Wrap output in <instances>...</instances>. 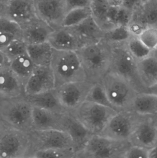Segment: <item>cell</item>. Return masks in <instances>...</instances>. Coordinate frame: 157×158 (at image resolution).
Returning a JSON list of instances; mask_svg holds the SVG:
<instances>
[{
    "mask_svg": "<svg viewBox=\"0 0 157 158\" xmlns=\"http://www.w3.org/2000/svg\"><path fill=\"white\" fill-rule=\"evenodd\" d=\"M85 74L87 81L100 82L108 73L112 57V46L102 40L86 45L76 51Z\"/></svg>",
    "mask_w": 157,
    "mask_h": 158,
    "instance_id": "obj_1",
    "label": "cell"
},
{
    "mask_svg": "<svg viewBox=\"0 0 157 158\" xmlns=\"http://www.w3.org/2000/svg\"><path fill=\"white\" fill-rule=\"evenodd\" d=\"M50 66L54 76L55 87L86 80L81 61L75 51L53 49Z\"/></svg>",
    "mask_w": 157,
    "mask_h": 158,
    "instance_id": "obj_2",
    "label": "cell"
},
{
    "mask_svg": "<svg viewBox=\"0 0 157 158\" xmlns=\"http://www.w3.org/2000/svg\"><path fill=\"white\" fill-rule=\"evenodd\" d=\"M113 109L117 112L132 110L135 98L139 93L129 81L109 72L101 81Z\"/></svg>",
    "mask_w": 157,
    "mask_h": 158,
    "instance_id": "obj_3",
    "label": "cell"
},
{
    "mask_svg": "<svg viewBox=\"0 0 157 158\" xmlns=\"http://www.w3.org/2000/svg\"><path fill=\"white\" fill-rule=\"evenodd\" d=\"M33 106L25 96L0 98L1 121L20 131L33 130Z\"/></svg>",
    "mask_w": 157,
    "mask_h": 158,
    "instance_id": "obj_4",
    "label": "cell"
},
{
    "mask_svg": "<svg viewBox=\"0 0 157 158\" xmlns=\"http://www.w3.org/2000/svg\"><path fill=\"white\" fill-rule=\"evenodd\" d=\"M117 112L112 108L85 101L71 113L93 134L100 135Z\"/></svg>",
    "mask_w": 157,
    "mask_h": 158,
    "instance_id": "obj_5",
    "label": "cell"
},
{
    "mask_svg": "<svg viewBox=\"0 0 157 158\" xmlns=\"http://www.w3.org/2000/svg\"><path fill=\"white\" fill-rule=\"evenodd\" d=\"M125 43L111 44L112 57L109 72L129 81L139 93H144L145 88L140 81L137 72V62L128 52Z\"/></svg>",
    "mask_w": 157,
    "mask_h": 158,
    "instance_id": "obj_6",
    "label": "cell"
},
{
    "mask_svg": "<svg viewBox=\"0 0 157 158\" xmlns=\"http://www.w3.org/2000/svg\"><path fill=\"white\" fill-rule=\"evenodd\" d=\"M144 116L133 110L117 112L100 135L120 142L129 140Z\"/></svg>",
    "mask_w": 157,
    "mask_h": 158,
    "instance_id": "obj_7",
    "label": "cell"
},
{
    "mask_svg": "<svg viewBox=\"0 0 157 158\" xmlns=\"http://www.w3.org/2000/svg\"><path fill=\"white\" fill-rule=\"evenodd\" d=\"M94 83L87 80L65 84L54 88V92L65 109L72 112L86 101Z\"/></svg>",
    "mask_w": 157,
    "mask_h": 158,
    "instance_id": "obj_8",
    "label": "cell"
},
{
    "mask_svg": "<svg viewBox=\"0 0 157 158\" xmlns=\"http://www.w3.org/2000/svg\"><path fill=\"white\" fill-rule=\"evenodd\" d=\"M37 16L53 29L61 27L67 13L64 0H33Z\"/></svg>",
    "mask_w": 157,
    "mask_h": 158,
    "instance_id": "obj_9",
    "label": "cell"
},
{
    "mask_svg": "<svg viewBox=\"0 0 157 158\" xmlns=\"http://www.w3.org/2000/svg\"><path fill=\"white\" fill-rule=\"evenodd\" d=\"M132 146L150 150L157 145V115H145L129 139Z\"/></svg>",
    "mask_w": 157,
    "mask_h": 158,
    "instance_id": "obj_10",
    "label": "cell"
},
{
    "mask_svg": "<svg viewBox=\"0 0 157 158\" xmlns=\"http://www.w3.org/2000/svg\"><path fill=\"white\" fill-rule=\"evenodd\" d=\"M1 16L22 26L37 17L33 0H8L1 5Z\"/></svg>",
    "mask_w": 157,
    "mask_h": 158,
    "instance_id": "obj_11",
    "label": "cell"
},
{
    "mask_svg": "<svg viewBox=\"0 0 157 158\" xmlns=\"http://www.w3.org/2000/svg\"><path fill=\"white\" fill-rule=\"evenodd\" d=\"M55 81L49 66H36L25 85V95L37 94L55 88Z\"/></svg>",
    "mask_w": 157,
    "mask_h": 158,
    "instance_id": "obj_12",
    "label": "cell"
},
{
    "mask_svg": "<svg viewBox=\"0 0 157 158\" xmlns=\"http://www.w3.org/2000/svg\"><path fill=\"white\" fill-rule=\"evenodd\" d=\"M25 96V86L12 70L9 63L0 64V98Z\"/></svg>",
    "mask_w": 157,
    "mask_h": 158,
    "instance_id": "obj_13",
    "label": "cell"
},
{
    "mask_svg": "<svg viewBox=\"0 0 157 158\" xmlns=\"http://www.w3.org/2000/svg\"><path fill=\"white\" fill-rule=\"evenodd\" d=\"M22 40L29 44H38L49 41L54 30L37 17L21 26Z\"/></svg>",
    "mask_w": 157,
    "mask_h": 158,
    "instance_id": "obj_14",
    "label": "cell"
},
{
    "mask_svg": "<svg viewBox=\"0 0 157 158\" xmlns=\"http://www.w3.org/2000/svg\"><path fill=\"white\" fill-rule=\"evenodd\" d=\"M53 49L59 51H76L84 47L82 42L73 27H62L55 30L49 40Z\"/></svg>",
    "mask_w": 157,
    "mask_h": 158,
    "instance_id": "obj_15",
    "label": "cell"
},
{
    "mask_svg": "<svg viewBox=\"0 0 157 158\" xmlns=\"http://www.w3.org/2000/svg\"><path fill=\"white\" fill-rule=\"evenodd\" d=\"M124 142L116 141L101 135L94 134L87 143L89 153L96 158H112L120 150Z\"/></svg>",
    "mask_w": 157,
    "mask_h": 158,
    "instance_id": "obj_16",
    "label": "cell"
},
{
    "mask_svg": "<svg viewBox=\"0 0 157 158\" xmlns=\"http://www.w3.org/2000/svg\"><path fill=\"white\" fill-rule=\"evenodd\" d=\"M33 131L41 144L42 148L40 149H67L70 144L73 143L69 135L63 130L49 129Z\"/></svg>",
    "mask_w": 157,
    "mask_h": 158,
    "instance_id": "obj_17",
    "label": "cell"
},
{
    "mask_svg": "<svg viewBox=\"0 0 157 158\" xmlns=\"http://www.w3.org/2000/svg\"><path fill=\"white\" fill-rule=\"evenodd\" d=\"M63 114L33 106V130L40 131L49 129L62 130V120Z\"/></svg>",
    "mask_w": 157,
    "mask_h": 158,
    "instance_id": "obj_18",
    "label": "cell"
},
{
    "mask_svg": "<svg viewBox=\"0 0 157 158\" xmlns=\"http://www.w3.org/2000/svg\"><path fill=\"white\" fill-rule=\"evenodd\" d=\"M4 132L0 142L1 158H15L21 148L20 133L23 131L14 128L1 121Z\"/></svg>",
    "mask_w": 157,
    "mask_h": 158,
    "instance_id": "obj_19",
    "label": "cell"
},
{
    "mask_svg": "<svg viewBox=\"0 0 157 158\" xmlns=\"http://www.w3.org/2000/svg\"><path fill=\"white\" fill-rule=\"evenodd\" d=\"M130 22L145 29L157 28V0H147L142 3L134 10Z\"/></svg>",
    "mask_w": 157,
    "mask_h": 158,
    "instance_id": "obj_20",
    "label": "cell"
},
{
    "mask_svg": "<svg viewBox=\"0 0 157 158\" xmlns=\"http://www.w3.org/2000/svg\"><path fill=\"white\" fill-rule=\"evenodd\" d=\"M62 128L69 135L73 143L77 144H82L87 138H90L94 135L68 111L63 114Z\"/></svg>",
    "mask_w": 157,
    "mask_h": 158,
    "instance_id": "obj_21",
    "label": "cell"
},
{
    "mask_svg": "<svg viewBox=\"0 0 157 158\" xmlns=\"http://www.w3.org/2000/svg\"><path fill=\"white\" fill-rule=\"evenodd\" d=\"M72 27L80 37L84 46L99 42L104 39L105 31L98 25L92 16Z\"/></svg>",
    "mask_w": 157,
    "mask_h": 158,
    "instance_id": "obj_22",
    "label": "cell"
},
{
    "mask_svg": "<svg viewBox=\"0 0 157 158\" xmlns=\"http://www.w3.org/2000/svg\"><path fill=\"white\" fill-rule=\"evenodd\" d=\"M137 72L145 90L157 83V50L152 55L137 62Z\"/></svg>",
    "mask_w": 157,
    "mask_h": 158,
    "instance_id": "obj_23",
    "label": "cell"
},
{
    "mask_svg": "<svg viewBox=\"0 0 157 158\" xmlns=\"http://www.w3.org/2000/svg\"><path fill=\"white\" fill-rule=\"evenodd\" d=\"M25 97L32 106L61 114L67 112L61 105L54 89L37 94L25 95Z\"/></svg>",
    "mask_w": 157,
    "mask_h": 158,
    "instance_id": "obj_24",
    "label": "cell"
},
{
    "mask_svg": "<svg viewBox=\"0 0 157 158\" xmlns=\"http://www.w3.org/2000/svg\"><path fill=\"white\" fill-rule=\"evenodd\" d=\"M18 40H22L21 25L9 19L0 17V50Z\"/></svg>",
    "mask_w": 157,
    "mask_h": 158,
    "instance_id": "obj_25",
    "label": "cell"
},
{
    "mask_svg": "<svg viewBox=\"0 0 157 158\" xmlns=\"http://www.w3.org/2000/svg\"><path fill=\"white\" fill-rule=\"evenodd\" d=\"M53 48L49 42L27 45V53L36 66L50 65Z\"/></svg>",
    "mask_w": 157,
    "mask_h": 158,
    "instance_id": "obj_26",
    "label": "cell"
},
{
    "mask_svg": "<svg viewBox=\"0 0 157 158\" xmlns=\"http://www.w3.org/2000/svg\"><path fill=\"white\" fill-rule=\"evenodd\" d=\"M132 110L143 115H157V96L139 93L135 98Z\"/></svg>",
    "mask_w": 157,
    "mask_h": 158,
    "instance_id": "obj_27",
    "label": "cell"
},
{
    "mask_svg": "<svg viewBox=\"0 0 157 158\" xmlns=\"http://www.w3.org/2000/svg\"><path fill=\"white\" fill-rule=\"evenodd\" d=\"M9 66L24 86L36 67L27 53L12 60Z\"/></svg>",
    "mask_w": 157,
    "mask_h": 158,
    "instance_id": "obj_28",
    "label": "cell"
},
{
    "mask_svg": "<svg viewBox=\"0 0 157 158\" xmlns=\"http://www.w3.org/2000/svg\"><path fill=\"white\" fill-rule=\"evenodd\" d=\"M110 6L108 0H92L89 7L92 17L104 31L113 28L108 19Z\"/></svg>",
    "mask_w": 157,
    "mask_h": 158,
    "instance_id": "obj_29",
    "label": "cell"
},
{
    "mask_svg": "<svg viewBox=\"0 0 157 158\" xmlns=\"http://www.w3.org/2000/svg\"><path fill=\"white\" fill-rule=\"evenodd\" d=\"M133 12L123 6H111L108 12V21L113 28L120 26L128 27L131 19Z\"/></svg>",
    "mask_w": 157,
    "mask_h": 158,
    "instance_id": "obj_30",
    "label": "cell"
},
{
    "mask_svg": "<svg viewBox=\"0 0 157 158\" xmlns=\"http://www.w3.org/2000/svg\"><path fill=\"white\" fill-rule=\"evenodd\" d=\"M125 46L128 52L137 62L150 56L153 53L137 37H132L126 42Z\"/></svg>",
    "mask_w": 157,
    "mask_h": 158,
    "instance_id": "obj_31",
    "label": "cell"
},
{
    "mask_svg": "<svg viewBox=\"0 0 157 158\" xmlns=\"http://www.w3.org/2000/svg\"><path fill=\"white\" fill-rule=\"evenodd\" d=\"M91 16L90 7L77 8L66 13L63 20L61 27H72Z\"/></svg>",
    "mask_w": 157,
    "mask_h": 158,
    "instance_id": "obj_32",
    "label": "cell"
},
{
    "mask_svg": "<svg viewBox=\"0 0 157 158\" xmlns=\"http://www.w3.org/2000/svg\"><path fill=\"white\" fill-rule=\"evenodd\" d=\"M132 37L127 27L120 26L105 31L103 40L110 44H120L126 43Z\"/></svg>",
    "mask_w": 157,
    "mask_h": 158,
    "instance_id": "obj_33",
    "label": "cell"
},
{
    "mask_svg": "<svg viewBox=\"0 0 157 158\" xmlns=\"http://www.w3.org/2000/svg\"><path fill=\"white\" fill-rule=\"evenodd\" d=\"M86 101L113 109L101 82L94 84L88 92Z\"/></svg>",
    "mask_w": 157,
    "mask_h": 158,
    "instance_id": "obj_34",
    "label": "cell"
},
{
    "mask_svg": "<svg viewBox=\"0 0 157 158\" xmlns=\"http://www.w3.org/2000/svg\"><path fill=\"white\" fill-rule=\"evenodd\" d=\"M27 44L23 40H18L12 42L2 50H0L10 63L15 58L27 53Z\"/></svg>",
    "mask_w": 157,
    "mask_h": 158,
    "instance_id": "obj_35",
    "label": "cell"
},
{
    "mask_svg": "<svg viewBox=\"0 0 157 158\" xmlns=\"http://www.w3.org/2000/svg\"><path fill=\"white\" fill-rule=\"evenodd\" d=\"M138 38L152 52L157 50V28L147 27Z\"/></svg>",
    "mask_w": 157,
    "mask_h": 158,
    "instance_id": "obj_36",
    "label": "cell"
},
{
    "mask_svg": "<svg viewBox=\"0 0 157 158\" xmlns=\"http://www.w3.org/2000/svg\"><path fill=\"white\" fill-rule=\"evenodd\" d=\"M67 149L47 148L40 149L36 152V158H65Z\"/></svg>",
    "mask_w": 157,
    "mask_h": 158,
    "instance_id": "obj_37",
    "label": "cell"
},
{
    "mask_svg": "<svg viewBox=\"0 0 157 158\" xmlns=\"http://www.w3.org/2000/svg\"><path fill=\"white\" fill-rule=\"evenodd\" d=\"M149 150L132 146L124 154L123 158H148Z\"/></svg>",
    "mask_w": 157,
    "mask_h": 158,
    "instance_id": "obj_38",
    "label": "cell"
},
{
    "mask_svg": "<svg viewBox=\"0 0 157 158\" xmlns=\"http://www.w3.org/2000/svg\"><path fill=\"white\" fill-rule=\"evenodd\" d=\"M67 13L77 8L90 7L92 0H64Z\"/></svg>",
    "mask_w": 157,
    "mask_h": 158,
    "instance_id": "obj_39",
    "label": "cell"
},
{
    "mask_svg": "<svg viewBox=\"0 0 157 158\" xmlns=\"http://www.w3.org/2000/svg\"><path fill=\"white\" fill-rule=\"evenodd\" d=\"M143 0H124L122 6L133 11L143 3Z\"/></svg>",
    "mask_w": 157,
    "mask_h": 158,
    "instance_id": "obj_40",
    "label": "cell"
},
{
    "mask_svg": "<svg viewBox=\"0 0 157 158\" xmlns=\"http://www.w3.org/2000/svg\"><path fill=\"white\" fill-rule=\"evenodd\" d=\"M111 6H122L124 2V0H108Z\"/></svg>",
    "mask_w": 157,
    "mask_h": 158,
    "instance_id": "obj_41",
    "label": "cell"
},
{
    "mask_svg": "<svg viewBox=\"0 0 157 158\" xmlns=\"http://www.w3.org/2000/svg\"><path fill=\"white\" fill-rule=\"evenodd\" d=\"M144 93H149L157 96V83L151 87L146 88Z\"/></svg>",
    "mask_w": 157,
    "mask_h": 158,
    "instance_id": "obj_42",
    "label": "cell"
},
{
    "mask_svg": "<svg viewBox=\"0 0 157 158\" xmlns=\"http://www.w3.org/2000/svg\"><path fill=\"white\" fill-rule=\"evenodd\" d=\"M148 158H157V145L149 150Z\"/></svg>",
    "mask_w": 157,
    "mask_h": 158,
    "instance_id": "obj_43",
    "label": "cell"
},
{
    "mask_svg": "<svg viewBox=\"0 0 157 158\" xmlns=\"http://www.w3.org/2000/svg\"><path fill=\"white\" fill-rule=\"evenodd\" d=\"M8 1V0H0V2H1V5L4 4H5Z\"/></svg>",
    "mask_w": 157,
    "mask_h": 158,
    "instance_id": "obj_44",
    "label": "cell"
},
{
    "mask_svg": "<svg viewBox=\"0 0 157 158\" xmlns=\"http://www.w3.org/2000/svg\"><path fill=\"white\" fill-rule=\"evenodd\" d=\"M147 1V0H143V2H146V1Z\"/></svg>",
    "mask_w": 157,
    "mask_h": 158,
    "instance_id": "obj_45",
    "label": "cell"
},
{
    "mask_svg": "<svg viewBox=\"0 0 157 158\" xmlns=\"http://www.w3.org/2000/svg\"></svg>",
    "mask_w": 157,
    "mask_h": 158,
    "instance_id": "obj_46",
    "label": "cell"
}]
</instances>
